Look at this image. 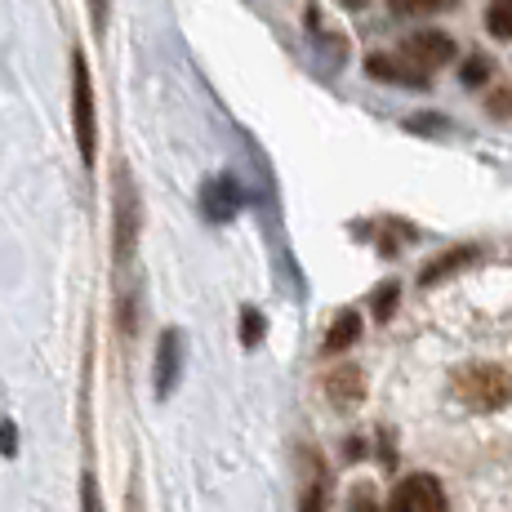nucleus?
<instances>
[{
	"label": "nucleus",
	"mask_w": 512,
	"mask_h": 512,
	"mask_svg": "<svg viewBox=\"0 0 512 512\" xmlns=\"http://www.w3.org/2000/svg\"><path fill=\"white\" fill-rule=\"evenodd\" d=\"M388 9L401 18H423V14H446V9H455V0H388Z\"/></svg>",
	"instance_id": "14"
},
{
	"label": "nucleus",
	"mask_w": 512,
	"mask_h": 512,
	"mask_svg": "<svg viewBox=\"0 0 512 512\" xmlns=\"http://www.w3.org/2000/svg\"><path fill=\"white\" fill-rule=\"evenodd\" d=\"M357 339H361V317L348 308V312H339V317L330 321L326 343H321V348H326V357H339V352H348Z\"/></svg>",
	"instance_id": "11"
},
{
	"label": "nucleus",
	"mask_w": 512,
	"mask_h": 512,
	"mask_svg": "<svg viewBox=\"0 0 512 512\" xmlns=\"http://www.w3.org/2000/svg\"><path fill=\"white\" fill-rule=\"evenodd\" d=\"M397 299H401V285H397V281H383L379 290H374V299H370L374 321H388L392 312H397Z\"/></svg>",
	"instance_id": "15"
},
{
	"label": "nucleus",
	"mask_w": 512,
	"mask_h": 512,
	"mask_svg": "<svg viewBox=\"0 0 512 512\" xmlns=\"http://www.w3.org/2000/svg\"><path fill=\"white\" fill-rule=\"evenodd\" d=\"M179 374H183V330H165L161 343H156V397H170L179 388Z\"/></svg>",
	"instance_id": "6"
},
{
	"label": "nucleus",
	"mask_w": 512,
	"mask_h": 512,
	"mask_svg": "<svg viewBox=\"0 0 512 512\" xmlns=\"http://www.w3.org/2000/svg\"><path fill=\"white\" fill-rule=\"evenodd\" d=\"M401 54L410 58L415 67H423V72H437V67H446L450 58H455V41H450L446 32H415L401 41Z\"/></svg>",
	"instance_id": "4"
},
{
	"label": "nucleus",
	"mask_w": 512,
	"mask_h": 512,
	"mask_svg": "<svg viewBox=\"0 0 512 512\" xmlns=\"http://www.w3.org/2000/svg\"><path fill=\"white\" fill-rule=\"evenodd\" d=\"M486 27L495 41H512V0H490L486 5Z\"/></svg>",
	"instance_id": "13"
},
{
	"label": "nucleus",
	"mask_w": 512,
	"mask_h": 512,
	"mask_svg": "<svg viewBox=\"0 0 512 512\" xmlns=\"http://www.w3.org/2000/svg\"><path fill=\"white\" fill-rule=\"evenodd\" d=\"M352 512H379L374 508V490L370 486H357V495H352Z\"/></svg>",
	"instance_id": "22"
},
{
	"label": "nucleus",
	"mask_w": 512,
	"mask_h": 512,
	"mask_svg": "<svg viewBox=\"0 0 512 512\" xmlns=\"http://www.w3.org/2000/svg\"><path fill=\"white\" fill-rule=\"evenodd\" d=\"M241 343H245V348H259V343H263V317L254 308L241 312Z\"/></svg>",
	"instance_id": "17"
},
{
	"label": "nucleus",
	"mask_w": 512,
	"mask_h": 512,
	"mask_svg": "<svg viewBox=\"0 0 512 512\" xmlns=\"http://www.w3.org/2000/svg\"><path fill=\"white\" fill-rule=\"evenodd\" d=\"M139 228H143L139 183H134L130 165H116V179H112V259H116V268H130L134 250H139Z\"/></svg>",
	"instance_id": "1"
},
{
	"label": "nucleus",
	"mask_w": 512,
	"mask_h": 512,
	"mask_svg": "<svg viewBox=\"0 0 512 512\" xmlns=\"http://www.w3.org/2000/svg\"><path fill=\"white\" fill-rule=\"evenodd\" d=\"M366 72L374 76V81H388V85H406V90H428V76L423 67H415L406 54H370L366 58Z\"/></svg>",
	"instance_id": "5"
},
{
	"label": "nucleus",
	"mask_w": 512,
	"mask_h": 512,
	"mask_svg": "<svg viewBox=\"0 0 512 512\" xmlns=\"http://www.w3.org/2000/svg\"><path fill=\"white\" fill-rule=\"evenodd\" d=\"M81 508L85 512H103V499H98V481L94 477L81 481Z\"/></svg>",
	"instance_id": "19"
},
{
	"label": "nucleus",
	"mask_w": 512,
	"mask_h": 512,
	"mask_svg": "<svg viewBox=\"0 0 512 512\" xmlns=\"http://www.w3.org/2000/svg\"><path fill=\"white\" fill-rule=\"evenodd\" d=\"M339 5H343V9H352V14H357V9H366L370 0H339Z\"/></svg>",
	"instance_id": "23"
},
{
	"label": "nucleus",
	"mask_w": 512,
	"mask_h": 512,
	"mask_svg": "<svg viewBox=\"0 0 512 512\" xmlns=\"http://www.w3.org/2000/svg\"><path fill=\"white\" fill-rule=\"evenodd\" d=\"M410 481H415V512H450L446 490H441V481L432 472H415Z\"/></svg>",
	"instance_id": "12"
},
{
	"label": "nucleus",
	"mask_w": 512,
	"mask_h": 512,
	"mask_svg": "<svg viewBox=\"0 0 512 512\" xmlns=\"http://www.w3.org/2000/svg\"><path fill=\"white\" fill-rule=\"evenodd\" d=\"M490 112H495V116H512V90H495V94H490Z\"/></svg>",
	"instance_id": "21"
},
{
	"label": "nucleus",
	"mask_w": 512,
	"mask_h": 512,
	"mask_svg": "<svg viewBox=\"0 0 512 512\" xmlns=\"http://www.w3.org/2000/svg\"><path fill=\"white\" fill-rule=\"evenodd\" d=\"M326 401L334 410H357L361 401H366V370L361 366H339L326 374Z\"/></svg>",
	"instance_id": "7"
},
{
	"label": "nucleus",
	"mask_w": 512,
	"mask_h": 512,
	"mask_svg": "<svg viewBox=\"0 0 512 512\" xmlns=\"http://www.w3.org/2000/svg\"><path fill=\"white\" fill-rule=\"evenodd\" d=\"M201 210L210 223H228L236 210H241V187H236L232 174H219L210 187L201 192Z\"/></svg>",
	"instance_id": "8"
},
{
	"label": "nucleus",
	"mask_w": 512,
	"mask_h": 512,
	"mask_svg": "<svg viewBox=\"0 0 512 512\" xmlns=\"http://www.w3.org/2000/svg\"><path fill=\"white\" fill-rule=\"evenodd\" d=\"M312 477H303V495H299V512H330V472L321 464V455L308 450Z\"/></svg>",
	"instance_id": "10"
},
{
	"label": "nucleus",
	"mask_w": 512,
	"mask_h": 512,
	"mask_svg": "<svg viewBox=\"0 0 512 512\" xmlns=\"http://www.w3.org/2000/svg\"><path fill=\"white\" fill-rule=\"evenodd\" d=\"M477 259H481V245H455V250H441L432 263H423L419 285H437V281L455 277V272H464L468 263H477Z\"/></svg>",
	"instance_id": "9"
},
{
	"label": "nucleus",
	"mask_w": 512,
	"mask_h": 512,
	"mask_svg": "<svg viewBox=\"0 0 512 512\" xmlns=\"http://www.w3.org/2000/svg\"><path fill=\"white\" fill-rule=\"evenodd\" d=\"M455 392L468 410H477V415H495V410H504L512 401V374L504 366H486V361H477V366H464L455 374Z\"/></svg>",
	"instance_id": "3"
},
{
	"label": "nucleus",
	"mask_w": 512,
	"mask_h": 512,
	"mask_svg": "<svg viewBox=\"0 0 512 512\" xmlns=\"http://www.w3.org/2000/svg\"><path fill=\"white\" fill-rule=\"evenodd\" d=\"M14 446H18V432H14V423H9V419H0V455H14Z\"/></svg>",
	"instance_id": "20"
},
{
	"label": "nucleus",
	"mask_w": 512,
	"mask_h": 512,
	"mask_svg": "<svg viewBox=\"0 0 512 512\" xmlns=\"http://www.w3.org/2000/svg\"><path fill=\"white\" fill-rule=\"evenodd\" d=\"M388 512H415V481H401L397 490H392V504H388Z\"/></svg>",
	"instance_id": "18"
},
{
	"label": "nucleus",
	"mask_w": 512,
	"mask_h": 512,
	"mask_svg": "<svg viewBox=\"0 0 512 512\" xmlns=\"http://www.w3.org/2000/svg\"><path fill=\"white\" fill-rule=\"evenodd\" d=\"M490 72H495V63H490L486 54H472L459 76H464V85H468V90H477V85H486V81H490Z\"/></svg>",
	"instance_id": "16"
},
{
	"label": "nucleus",
	"mask_w": 512,
	"mask_h": 512,
	"mask_svg": "<svg viewBox=\"0 0 512 512\" xmlns=\"http://www.w3.org/2000/svg\"><path fill=\"white\" fill-rule=\"evenodd\" d=\"M72 134H76V152L85 165H94L98 156V107H94V76H90V58L81 49H72Z\"/></svg>",
	"instance_id": "2"
}]
</instances>
